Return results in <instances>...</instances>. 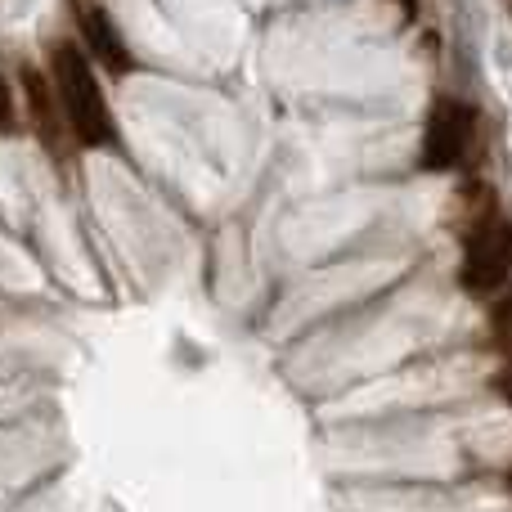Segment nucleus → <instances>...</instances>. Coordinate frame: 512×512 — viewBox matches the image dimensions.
Here are the masks:
<instances>
[{
  "label": "nucleus",
  "mask_w": 512,
  "mask_h": 512,
  "mask_svg": "<svg viewBox=\"0 0 512 512\" xmlns=\"http://www.w3.org/2000/svg\"><path fill=\"white\" fill-rule=\"evenodd\" d=\"M504 391L512 396V351H508V369H504Z\"/></svg>",
  "instance_id": "1a4fd4ad"
},
{
  "label": "nucleus",
  "mask_w": 512,
  "mask_h": 512,
  "mask_svg": "<svg viewBox=\"0 0 512 512\" xmlns=\"http://www.w3.org/2000/svg\"><path fill=\"white\" fill-rule=\"evenodd\" d=\"M14 135V86L0 77V140Z\"/></svg>",
  "instance_id": "6e6552de"
},
{
  "label": "nucleus",
  "mask_w": 512,
  "mask_h": 512,
  "mask_svg": "<svg viewBox=\"0 0 512 512\" xmlns=\"http://www.w3.org/2000/svg\"><path fill=\"white\" fill-rule=\"evenodd\" d=\"M23 95H27V108H32V122H36V135L45 144H59L63 140V104L59 95L50 90V81L41 77L36 68H23Z\"/></svg>",
  "instance_id": "39448f33"
},
{
  "label": "nucleus",
  "mask_w": 512,
  "mask_h": 512,
  "mask_svg": "<svg viewBox=\"0 0 512 512\" xmlns=\"http://www.w3.org/2000/svg\"><path fill=\"white\" fill-rule=\"evenodd\" d=\"M81 36H86V54L99 68L113 72V77H126V72L135 68L131 45L122 41V32H117V23L108 18V9H86V14H81Z\"/></svg>",
  "instance_id": "20e7f679"
},
{
  "label": "nucleus",
  "mask_w": 512,
  "mask_h": 512,
  "mask_svg": "<svg viewBox=\"0 0 512 512\" xmlns=\"http://www.w3.org/2000/svg\"><path fill=\"white\" fill-rule=\"evenodd\" d=\"M454 203H459V212H463V234L472 230V225H481V221H490V216L499 212V198H495V189L490 185H481V180H468V185L454 194Z\"/></svg>",
  "instance_id": "423d86ee"
},
{
  "label": "nucleus",
  "mask_w": 512,
  "mask_h": 512,
  "mask_svg": "<svg viewBox=\"0 0 512 512\" xmlns=\"http://www.w3.org/2000/svg\"><path fill=\"white\" fill-rule=\"evenodd\" d=\"M400 9H405V18H414L418 14V0H400Z\"/></svg>",
  "instance_id": "9d476101"
},
{
  "label": "nucleus",
  "mask_w": 512,
  "mask_h": 512,
  "mask_svg": "<svg viewBox=\"0 0 512 512\" xmlns=\"http://www.w3.org/2000/svg\"><path fill=\"white\" fill-rule=\"evenodd\" d=\"M512 279V216L495 212L490 221L463 234V270L459 283L468 292H499Z\"/></svg>",
  "instance_id": "f03ea898"
},
{
  "label": "nucleus",
  "mask_w": 512,
  "mask_h": 512,
  "mask_svg": "<svg viewBox=\"0 0 512 512\" xmlns=\"http://www.w3.org/2000/svg\"><path fill=\"white\" fill-rule=\"evenodd\" d=\"M472 140H477V108L468 99H436L427 113L423 149H418V167L423 171H454L468 158Z\"/></svg>",
  "instance_id": "7ed1b4c3"
},
{
  "label": "nucleus",
  "mask_w": 512,
  "mask_h": 512,
  "mask_svg": "<svg viewBox=\"0 0 512 512\" xmlns=\"http://www.w3.org/2000/svg\"><path fill=\"white\" fill-rule=\"evenodd\" d=\"M490 342H495V351H512V288H504L495 301H490Z\"/></svg>",
  "instance_id": "0eeeda50"
},
{
  "label": "nucleus",
  "mask_w": 512,
  "mask_h": 512,
  "mask_svg": "<svg viewBox=\"0 0 512 512\" xmlns=\"http://www.w3.org/2000/svg\"><path fill=\"white\" fill-rule=\"evenodd\" d=\"M50 72H54V95L63 104L72 140L86 144V149H113L117 144L113 113H108V99L99 90V77L90 68L86 50L72 41H59L50 50Z\"/></svg>",
  "instance_id": "f257e3e1"
}]
</instances>
